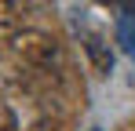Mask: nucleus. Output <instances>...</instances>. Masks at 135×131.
<instances>
[{"label":"nucleus","instance_id":"1","mask_svg":"<svg viewBox=\"0 0 135 131\" xmlns=\"http://www.w3.org/2000/svg\"><path fill=\"white\" fill-rule=\"evenodd\" d=\"M7 51L29 69H51V62L59 58V40L44 29H15Z\"/></svg>","mask_w":135,"mask_h":131},{"label":"nucleus","instance_id":"2","mask_svg":"<svg viewBox=\"0 0 135 131\" xmlns=\"http://www.w3.org/2000/svg\"><path fill=\"white\" fill-rule=\"evenodd\" d=\"M84 47H88V55H91V62H95V69H99V73H106V69H110V55L102 51V40H99V37H88V44H84Z\"/></svg>","mask_w":135,"mask_h":131},{"label":"nucleus","instance_id":"3","mask_svg":"<svg viewBox=\"0 0 135 131\" xmlns=\"http://www.w3.org/2000/svg\"><path fill=\"white\" fill-rule=\"evenodd\" d=\"M0 131H18V120H15V113L0 102Z\"/></svg>","mask_w":135,"mask_h":131},{"label":"nucleus","instance_id":"4","mask_svg":"<svg viewBox=\"0 0 135 131\" xmlns=\"http://www.w3.org/2000/svg\"><path fill=\"white\" fill-rule=\"evenodd\" d=\"M26 131H62V128H59V120H51V117H40V120H33Z\"/></svg>","mask_w":135,"mask_h":131},{"label":"nucleus","instance_id":"5","mask_svg":"<svg viewBox=\"0 0 135 131\" xmlns=\"http://www.w3.org/2000/svg\"><path fill=\"white\" fill-rule=\"evenodd\" d=\"M11 37H15V29H11V26H4V22H0V55H4V51H7V47H11Z\"/></svg>","mask_w":135,"mask_h":131},{"label":"nucleus","instance_id":"6","mask_svg":"<svg viewBox=\"0 0 135 131\" xmlns=\"http://www.w3.org/2000/svg\"><path fill=\"white\" fill-rule=\"evenodd\" d=\"M0 11H4V4H0Z\"/></svg>","mask_w":135,"mask_h":131}]
</instances>
